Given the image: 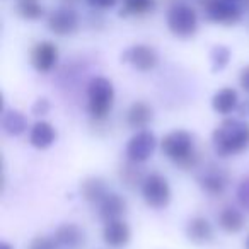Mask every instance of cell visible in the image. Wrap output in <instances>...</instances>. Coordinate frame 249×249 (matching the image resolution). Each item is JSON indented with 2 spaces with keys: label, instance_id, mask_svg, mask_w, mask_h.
I'll return each instance as SVG.
<instances>
[{
  "label": "cell",
  "instance_id": "1",
  "mask_svg": "<svg viewBox=\"0 0 249 249\" xmlns=\"http://www.w3.org/2000/svg\"><path fill=\"white\" fill-rule=\"evenodd\" d=\"M212 145L218 157H232L249 149V121L225 118L212 133Z\"/></svg>",
  "mask_w": 249,
  "mask_h": 249
},
{
  "label": "cell",
  "instance_id": "2",
  "mask_svg": "<svg viewBox=\"0 0 249 249\" xmlns=\"http://www.w3.org/2000/svg\"><path fill=\"white\" fill-rule=\"evenodd\" d=\"M160 150L169 160L183 169H193L198 164V154L195 150V137L188 130L178 128L166 133L159 142Z\"/></svg>",
  "mask_w": 249,
  "mask_h": 249
},
{
  "label": "cell",
  "instance_id": "3",
  "mask_svg": "<svg viewBox=\"0 0 249 249\" xmlns=\"http://www.w3.org/2000/svg\"><path fill=\"white\" fill-rule=\"evenodd\" d=\"M114 106V86L107 77L96 75L87 84V109L92 120L104 121Z\"/></svg>",
  "mask_w": 249,
  "mask_h": 249
},
{
  "label": "cell",
  "instance_id": "4",
  "mask_svg": "<svg viewBox=\"0 0 249 249\" xmlns=\"http://www.w3.org/2000/svg\"><path fill=\"white\" fill-rule=\"evenodd\" d=\"M140 191H142V198L145 205L154 210H164L166 207H169L171 198H173L169 181L159 173L147 174L142 186H140Z\"/></svg>",
  "mask_w": 249,
  "mask_h": 249
},
{
  "label": "cell",
  "instance_id": "5",
  "mask_svg": "<svg viewBox=\"0 0 249 249\" xmlns=\"http://www.w3.org/2000/svg\"><path fill=\"white\" fill-rule=\"evenodd\" d=\"M167 28L176 38L188 39L198 31V14L188 4H174L167 11Z\"/></svg>",
  "mask_w": 249,
  "mask_h": 249
},
{
  "label": "cell",
  "instance_id": "6",
  "mask_svg": "<svg viewBox=\"0 0 249 249\" xmlns=\"http://www.w3.org/2000/svg\"><path fill=\"white\" fill-rule=\"evenodd\" d=\"M203 9L205 19L213 24L234 26L242 18L241 7L237 5V2H232V0H207Z\"/></svg>",
  "mask_w": 249,
  "mask_h": 249
},
{
  "label": "cell",
  "instance_id": "7",
  "mask_svg": "<svg viewBox=\"0 0 249 249\" xmlns=\"http://www.w3.org/2000/svg\"><path fill=\"white\" fill-rule=\"evenodd\" d=\"M157 145V137L154 135L150 130H139L135 132V135L128 140L126 143V149H124V154H126V159L132 160L135 164H145L150 157L154 156Z\"/></svg>",
  "mask_w": 249,
  "mask_h": 249
},
{
  "label": "cell",
  "instance_id": "8",
  "mask_svg": "<svg viewBox=\"0 0 249 249\" xmlns=\"http://www.w3.org/2000/svg\"><path fill=\"white\" fill-rule=\"evenodd\" d=\"M121 62L130 63L139 72H150L159 65V53L149 45H133L124 50Z\"/></svg>",
  "mask_w": 249,
  "mask_h": 249
},
{
  "label": "cell",
  "instance_id": "9",
  "mask_svg": "<svg viewBox=\"0 0 249 249\" xmlns=\"http://www.w3.org/2000/svg\"><path fill=\"white\" fill-rule=\"evenodd\" d=\"M46 26L55 36H70L73 33H77V29L80 26V19L73 9L60 7L48 14Z\"/></svg>",
  "mask_w": 249,
  "mask_h": 249
},
{
  "label": "cell",
  "instance_id": "10",
  "mask_svg": "<svg viewBox=\"0 0 249 249\" xmlns=\"http://www.w3.org/2000/svg\"><path fill=\"white\" fill-rule=\"evenodd\" d=\"M58 46L52 41H39L33 46L31 50V65L36 72L39 73H48L52 72L53 69L58 63Z\"/></svg>",
  "mask_w": 249,
  "mask_h": 249
},
{
  "label": "cell",
  "instance_id": "11",
  "mask_svg": "<svg viewBox=\"0 0 249 249\" xmlns=\"http://www.w3.org/2000/svg\"><path fill=\"white\" fill-rule=\"evenodd\" d=\"M132 241V229L123 218L104 222L103 242L111 249H123Z\"/></svg>",
  "mask_w": 249,
  "mask_h": 249
},
{
  "label": "cell",
  "instance_id": "12",
  "mask_svg": "<svg viewBox=\"0 0 249 249\" xmlns=\"http://www.w3.org/2000/svg\"><path fill=\"white\" fill-rule=\"evenodd\" d=\"M53 237L62 249H82L86 246V234L77 224H62Z\"/></svg>",
  "mask_w": 249,
  "mask_h": 249
},
{
  "label": "cell",
  "instance_id": "13",
  "mask_svg": "<svg viewBox=\"0 0 249 249\" xmlns=\"http://www.w3.org/2000/svg\"><path fill=\"white\" fill-rule=\"evenodd\" d=\"M186 237L190 242L196 246H205L213 241L215 231L210 220L205 217H193L186 224Z\"/></svg>",
  "mask_w": 249,
  "mask_h": 249
},
{
  "label": "cell",
  "instance_id": "14",
  "mask_svg": "<svg viewBox=\"0 0 249 249\" xmlns=\"http://www.w3.org/2000/svg\"><path fill=\"white\" fill-rule=\"evenodd\" d=\"M99 208V217L103 222H109V220H116V218H123V215L126 213V200H124L121 195L118 193H107L103 200L97 203Z\"/></svg>",
  "mask_w": 249,
  "mask_h": 249
},
{
  "label": "cell",
  "instance_id": "15",
  "mask_svg": "<svg viewBox=\"0 0 249 249\" xmlns=\"http://www.w3.org/2000/svg\"><path fill=\"white\" fill-rule=\"evenodd\" d=\"M56 130L52 123L45 120H38L29 128V143L38 150H46L55 143Z\"/></svg>",
  "mask_w": 249,
  "mask_h": 249
},
{
  "label": "cell",
  "instance_id": "16",
  "mask_svg": "<svg viewBox=\"0 0 249 249\" xmlns=\"http://www.w3.org/2000/svg\"><path fill=\"white\" fill-rule=\"evenodd\" d=\"M198 183H200V188L205 193L217 196V195H222L225 191L229 178L225 174V171H222L220 167L210 166V169L203 171V174L198 178Z\"/></svg>",
  "mask_w": 249,
  "mask_h": 249
},
{
  "label": "cell",
  "instance_id": "17",
  "mask_svg": "<svg viewBox=\"0 0 249 249\" xmlns=\"http://www.w3.org/2000/svg\"><path fill=\"white\" fill-rule=\"evenodd\" d=\"M154 120V109L143 101H135L132 106L126 111V116H124V121L128 124V128L135 130H145Z\"/></svg>",
  "mask_w": 249,
  "mask_h": 249
},
{
  "label": "cell",
  "instance_id": "18",
  "mask_svg": "<svg viewBox=\"0 0 249 249\" xmlns=\"http://www.w3.org/2000/svg\"><path fill=\"white\" fill-rule=\"evenodd\" d=\"M239 107V94L234 87H222L212 97V109L215 113L227 116V114L234 113Z\"/></svg>",
  "mask_w": 249,
  "mask_h": 249
},
{
  "label": "cell",
  "instance_id": "19",
  "mask_svg": "<svg viewBox=\"0 0 249 249\" xmlns=\"http://www.w3.org/2000/svg\"><path fill=\"white\" fill-rule=\"evenodd\" d=\"M218 227L227 234H239L246 227V213L241 208L225 207L218 213Z\"/></svg>",
  "mask_w": 249,
  "mask_h": 249
},
{
  "label": "cell",
  "instance_id": "20",
  "mask_svg": "<svg viewBox=\"0 0 249 249\" xmlns=\"http://www.w3.org/2000/svg\"><path fill=\"white\" fill-rule=\"evenodd\" d=\"M4 132L11 137H19L28 130V118L18 109H7L2 118Z\"/></svg>",
  "mask_w": 249,
  "mask_h": 249
},
{
  "label": "cell",
  "instance_id": "21",
  "mask_svg": "<svg viewBox=\"0 0 249 249\" xmlns=\"http://www.w3.org/2000/svg\"><path fill=\"white\" fill-rule=\"evenodd\" d=\"M80 193H82V198L86 201L97 205L109 191H107L104 179H101V178H87L80 184Z\"/></svg>",
  "mask_w": 249,
  "mask_h": 249
},
{
  "label": "cell",
  "instance_id": "22",
  "mask_svg": "<svg viewBox=\"0 0 249 249\" xmlns=\"http://www.w3.org/2000/svg\"><path fill=\"white\" fill-rule=\"evenodd\" d=\"M156 9V0H123V7L120 11L121 18L128 16H145Z\"/></svg>",
  "mask_w": 249,
  "mask_h": 249
},
{
  "label": "cell",
  "instance_id": "23",
  "mask_svg": "<svg viewBox=\"0 0 249 249\" xmlns=\"http://www.w3.org/2000/svg\"><path fill=\"white\" fill-rule=\"evenodd\" d=\"M16 11L26 21H39L45 16V7L39 0H18Z\"/></svg>",
  "mask_w": 249,
  "mask_h": 249
},
{
  "label": "cell",
  "instance_id": "24",
  "mask_svg": "<svg viewBox=\"0 0 249 249\" xmlns=\"http://www.w3.org/2000/svg\"><path fill=\"white\" fill-rule=\"evenodd\" d=\"M231 50L225 45H215L210 52V63H212V72H222L231 62Z\"/></svg>",
  "mask_w": 249,
  "mask_h": 249
},
{
  "label": "cell",
  "instance_id": "25",
  "mask_svg": "<svg viewBox=\"0 0 249 249\" xmlns=\"http://www.w3.org/2000/svg\"><path fill=\"white\" fill-rule=\"evenodd\" d=\"M137 166H140V164H135V162H132V160H128V166H124V169H121V181L128 188L142 186L143 179H145L142 171Z\"/></svg>",
  "mask_w": 249,
  "mask_h": 249
},
{
  "label": "cell",
  "instance_id": "26",
  "mask_svg": "<svg viewBox=\"0 0 249 249\" xmlns=\"http://www.w3.org/2000/svg\"><path fill=\"white\" fill-rule=\"evenodd\" d=\"M28 249H60L56 244L55 237H48V235H36L31 242H29Z\"/></svg>",
  "mask_w": 249,
  "mask_h": 249
},
{
  "label": "cell",
  "instance_id": "27",
  "mask_svg": "<svg viewBox=\"0 0 249 249\" xmlns=\"http://www.w3.org/2000/svg\"><path fill=\"white\" fill-rule=\"evenodd\" d=\"M237 200H239V205H241L242 210H244L246 213H249V178L242 179V183L239 184Z\"/></svg>",
  "mask_w": 249,
  "mask_h": 249
},
{
  "label": "cell",
  "instance_id": "28",
  "mask_svg": "<svg viewBox=\"0 0 249 249\" xmlns=\"http://www.w3.org/2000/svg\"><path fill=\"white\" fill-rule=\"evenodd\" d=\"M31 111L35 116H45V114H48V111H50V101L46 99V97H41V99H38L35 104H33Z\"/></svg>",
  "mask_w": 249,
  "mask_h": 249
},
{
  "label": "cell",
  "instance_id": "29",
  "mask_svg": "<svg viewBox=\"0 0 249 249\" xmlns=\"http://www.w3.org/2000/svg\"><path fill=\"white\" fill-rule=\"evenodd\" d=\"M86 2L97 11H107V9H113L118 4V0H86Z\"/></svg>",
  "mask_w": 249,
  "mask_h": 249
},
{
  "label": "cell",
  "instance_id": "30",
  "mask_svg": "<svg viewBox=\"0 0 249 249\" xmlns=\"http://www.w3.org/2000/svg\"><path fill=\"white\" fill-rule=\"evenodd\" d=\"M239 86L246 94H249V65H244L239 72Z\"/></svg>",
  "mask_w": 249,
  "mask_h": 249
},
{
  "label": "cell",
  "instance_id": "31",
  "mask_svg": "<svg viewBox=\"0 0 249 249\" xmlns=\"http://www.w3.org/2000/svg\"><path fill=\"white\" fill-rule=\"evenodd\" d=\"M0 249H14V248H12L9 242H2V244H0Z\"/></svg>",
  "mask_w": 249,
  "mask_h": 249
},
{
  "label": "cell",
  "instance_id": "32",
  "mask_svg": "<svg viewBox=\"0 0 249 249\" xmlns=\"http://www.w3.org/2000/svg\"><path fill=\"white\" fill-rule=\"evenodd\" d=\"M246 111H248V113H249V103L246 104Z\"/></svg>",
  "mask_w": 249,
  "mask_h": 249
},
{
  "label": "cell",
  "instance_id": "33",
  "mask_svg": "<svg viewBox=\"0 0 249 249\" xmlns=\"http://www.w3.org/2000/svg\"><path fill=\"white\" fill-rule=\"evenodd\" d=\"M248 249H249V235H248Z\"/></svg>",
  "mask_w": 249,
  "mask_h": 249
},
{
  "label": "cell",
  "instance_id": "34",
  "mask_svg": "<svg viewBox=\"0 0 249 249\" xmlns=\"http://www.w3.org/2000/svg\"><path fill=\"white\" fill-rule=\"evenodd\" d=\"M232 2H241V0H232Z\"/></svg>",
  "mask_w": 249,
  "mask_h": 249
}]
</instances>
